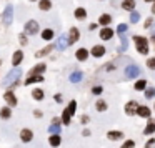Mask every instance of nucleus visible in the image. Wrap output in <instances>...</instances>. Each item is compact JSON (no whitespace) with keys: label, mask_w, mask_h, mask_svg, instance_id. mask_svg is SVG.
Masks as SVG:
<instances>
[{"label":"nucleus","mask_w":155,"mask_h":148,"mask_svg":"<svg viewBox=\"0 0 155 148\" xmlns=\"http://www.w3.org/2000/svg\"><path fill=\"white\" fill-rule=\"evenodd\" d=\"M20 75H22V70H20V68H14V70H12V72H8V73H7V77L4 78V85H2V87L10 88L14 83L20 82Z\"/></svg>","instance_id":"f257e3e1"},{"label":"nucleus","mask_w":155,"mask_h":148,"mask_svg":"<svg viewBox=\"0 0 155 148\" xmlns=\"http://www.w3.org/2000/svg\"><path fill=\"white\" fill-rule=\"evenodd\" d=\"M40 32V25H38L37 20H27L24 25V34L27 35H37Z\"/></svg>","instance_id":"f03ea898"},{"label":"nucleus","mask_w":155,"mask_h":148,"mask_svg":"<svg viewBox=\"0 0 155 148\" xmlns=\"http://www.w3.org/2000/svg\"><path fill=\"white\" fill-rule=\"evenodd\" d=\"M4 100H5V105L10 107V108H15L18 105V98H17V95H15V92H12V90H5Z\"/></svg>","instance_id":"7ed1b4c3"},{"label":"nucleus","mask_w":155,"mask_h":148,"mask_svg":"<svg viewBox=\"0 0 155 148\" xmlns=\"http://www.w3.org/2000/svg\"><path fill=\"white\" fill-rule=\"evenodd\" d=\"M18 138H20L22 143H32L34 141V130L32 128H22L20 131H18Z\"/></svg>","instance_id":"20e7f679"},{"label":"nucleus","mask_w":155,"mask_h":148,"mask_svg":"<svg viewBox=\"0 0 155 148\" xmlns=\"http://www.w3.org/2000/svg\"><path fill=\"white\" fill-rule=\"evenodd\" d=\"M24 58H25L24 52H22V50H15L14 55H12V67L18 68L22 65V62H24Z\"/></svg>","instance_id":"39448f33"},{"label":"nucleus","mask_w":155,"mask_h":148,"mask_svg":"<svg viewBox=\"0 0 155 148\" xmlns=\"http://www.w3.org/2000/svg\"><path fill=\"white\" fill-rule=\"evenodd\" d=\"M45 70H47V65H45L44 62H38V63H35L34 67L27 72V75H44Z\"/></svg>","instance_id":"423d86ee"},{"label":"nucleus","mask_w":155,"mask_h":148,"mask_svg":"<svg viewBox=\"0 0 155 148\" xmlns=\"http://www.w3.org/2000/svg\"><path fill=\"white\" fill-rule=\"evenodd\" d=\"M138 107H140V105H138L135 100H130L127 105H125V108H124V110H125V115H128V117H134V115H137Z\"/></svg>","instance_id":"0eeeda50"},{"label":"nucleus","mask_w":155,"mask_h":148,"mask_svg":"<svg viewBox=\"0 0 155 148\" xmlns=\"http://www.w3.org/2000/svg\"><path fill=\"white\" fill-rule=\"evenodd\" d=\"M2 18H4V24L5 25H10L12 24V18H14V5H7L2 14Z\"/></svg>","instance_id":"6e6552de"},{"label":"nucleus","mask_w":155,"mask_h":148,"mask_svg":"<svg viewBox=\"0 0 155 148\" xmlns=\"http://www.w3.org/2000/svg\"><path fill=\"white\" fill-rule=\"evenodd\" d=\"M138 75H140V68L137 67V65H127V68H125V77L127 78H137Z\"/></svg>","instance_id":"1a4fd4ad"},{"label":"nucleus","mask_w":155,"mask_h":148,"mask_svg":"<svg viewBox=\"0 0 155 148\" xmlns=\"http://www.w3.org/2000/svg\"><path fill=\"white\" fill-rule=\"evenodd\" d=\"M68 45H74L75 42H78V38H80V30H78L77 27H72L70 30H68Z\"/></svg>","instance_id":"9d476101"},{"label":"nucleus","mask_w":155,"mask_h":148,"mask_svg":"<svg viewBox=\"0 0 155 148\" xmlns=\"http://www.w3.org/2000/svg\"><path fill=\"white\" fill-rule=\"evenodd\" d=\"M90 55L94 58H102L105 55V45H94L90 50Z\"/></svg>","instance_id":"9b49d317"},{"label":"nucleus","mask_w":155,"mask_h":148,"mask_svg":"<svg viewBox=\"0 0 155 148\" xmlns=\"http://www.w3.org/2000/svg\"><path fill=\"white\" fill-rule=\"evenodd\" d=\"M45 78H44V75H27L25 77V82H24V85H34V83H42Z\"/></svg>","instance_id":"f8f14e48"},{"label":"nucleus","mask_w":155,"mask_h":148,"mask_svg":"<svg viewBox=\"0 0 155 148\" xmlns=\"http://www.w3.org/2000/svg\"><path fill=\"white\" fill-rule=\"evenodd\" d=\"M107 138L110 141H118V140H122V138H125V135H124V131H120V130H108Z\"/></svg>","instance_id":"ddd939ff"},{"label":"nucleus","mask_w":155,"mask_h":148,"mask_svg":"<svg viewBox=\"0 0 155 148\" xmlns=\"http://www.w3.org/2000/svg\"><path fill=\"white\" fill-rule=\"evenodd\" d=\"M12 115H14V108L7 107V105L0 108V120L7 121V120H10V118H12Z\"/></svg>","instance_id":"4468645a"},{"label":"nucleus","mask_w":155,"mask_h":148,"mask_svg":"<svg viewBox=\"0 0 155 148\" xmlns=\"http://www.w3.org/2000/svg\"><path fill=\"white\" fill-rule=\"evenodd\" d=\"M88 57H90V52H88L85 47H80L77 52H75V58H77L78 62H85Z\"/></svg>","instance_id":"2eb2a0df"},{"label":"nucleus","mask_w":155,"mask_h":148,"mask_svg":"<svg viewBox=\"0 0 155 148\" xmlns=\"http://www.w3.org/2000/svg\"><path fill=\"white\" fill-rule=\"evenodd\" d=\"M153 133H155V120L150 117V118L147 120V125H145V128H143V135L150 137V135H153Z\"/></svg>","instance_id":"dca6fc26"},{"label":"nucleus","mask_w":155,"mask_h":148,"mask_svg":"<svg viewBox=\"0 0 155 148\" xmlns=\"http://www.w3.org/2000/svg\"><path fill=\"white\" fill-rule=\"evenodd\" d=\"M55 48V45H45L44 48H40V50H37L35 52V58H44V57H47L48 53H50L52 50Z\"/></svg>","instance_id":"f3484780"},{"label":"nucleus","mask_w":155,"mask_h":148,"mask_svg":"<svg viewBox=\"0 0 155 148\" xmlns=\"http://www.w3.org/2000/svg\"><path fill=\"white\" fill-rule=\"evenodd\" d=\"M67 47H68V37L67 35H60L58 40H57V43H55V48L62 52V50H65Z\"/></svg>","instance_id":"a211bd4d"},{"label":"nucleus","mask_w":155,"mask_h":148,"mask_svg":"<svg viewBox=\"0 0 155 148\" xmlns=\"http://www.w3.org/2000/svg\"><path fill=\"white\" fill-rule=\"evenodd\" d=\"M137 115L140 118H147V120H148V118L152 117V110L147 107V105H140V107H138V110H137Z\"/></svg>","instance_id":"6ab92c4d"},{"label":"nucleus","mask_w":155,"mask_h":148,"mask_svg":"<svg viewBox=\"0 0 155 148\" xmlns=\"http://www.w3.org/2000/svg\"><path fill=\"white\" fill-rule=\"evenodd\" d=\"M48 145L52 148H58L62 145V135H48Z\"/></svg>","instance_id":"aec40b11"},{"label":"nucleus","mask_w":155,"mask_h":148,"mask_svg":"<svg viewBox=\"0 0 155 148\" xmlns=\"http://www.w3.org/2000/svg\"><path fill=\"white\" fill-rule=\"evenodd\" d=\"M40 37H42V40H45V42L54 40V37H55L54 28H44V30L40 32Z\"/></svg>","instance_id":"412c9836"},{"label":"nucleus","mask_w":155,"mask_h":148,"mask_svg":"<svg viewBox=\"0 0 155 148\" xmlns=\"http://www.w3.org/2000/svg\"><path fill=\"white\" fill-rule=\"evenodd\" d=\"M98 35H100L102 40H110V38H114V30H112L110 27H104L98 32Z\"/></svg>","instance_id":"4be33fe9"},{"label":"nucleus","mask_w":155,"mask_h":148,"mask_svg":"<svg viewBox=\"0 0 155 148\" xmlns=\"http://www.w3.org/2000/svg\"><path fill=\"white\" fill-rule=\"evenodd\" d=\"M30 95H32V98H34L35 101H42V100H44V98H45V92L42 90L40 87L34 88V90H32V93H30Z\"/></svg>","instance_id":"5701e85b"},{"label":"nucleus","mask_w":155,"mask_h":148,"mask_svg":"<svg viewBox=\"0 0 155 148\" xmlns=\"http://www.w3.org/2000/svg\"><path fill=\"white\" fill-rule=\"evenodd\" d=\"M107 108H108V105H107V101H105L104 98H98V100L95 101V110H97L98 113H104V111H107Z\"/></svg>","instance_id":"b1692460"},{"label":"nucleus","mask_w":155,"mask_h":148,"mask_svg":"<svg viewBox=\"0 0 155 148\" xmlns=\"http://www.w3.org/2000/svg\"><path fill=\"white\" fill-rule=\"evenodd\" d=\"M74 17L77 18V20H85V18H87V10H85L84 7H78V8H75V12H74Z\"/></svg>","instance_id":"393cba45"},{"label":"nucleus","mask_w":155,"mask_h":148,"mask_svg":"<svg viewBox=\"0 0 155 148\" xmlns=\"http://www.w3.org/2000/svg\"><path fill=\"white\" fill-rule=\"evenodd\" d=\"M52 8V0H38V10L48 12Z\"/></svg>","instance_id":"a878e982"},{"label":"nucleus","mask_w":155,"mask_h":148,"mask_svg":"<svg viewBox=\"0 0 155 148\" xmlns=\"http://www.w3.org/2000/svg\"><path fill=\"white\" fill-rule=\"evenodd\" d=\"M98 24L102 25V27H108V25L112 24V15L108 14H102L100 18H98Z\"/></svg>","instance_id":"bb28decb"},{"label":"nucleus","mask_w":155,"mask_h":148,"mask_svg":"<svg viewBox=\"0 0 155 148\" xmlns=\"http://www.w3.org/2000/svg\"><path fill=\"white\" fill-rule=\"evenodd\" d=\"M60 118H62V125H65V127H68V125L72 123V115L68 113V111L65 110V108H64V111H62Z\"/></svg>","instance_id":"cd10ccee"},{"label":"nucleus","mask_w":155,"mask_h":148,"mask_svg":"<svg viewBox=\"0 0 155 148\" xmlns=\"http://www.w3.org/2000/svg\"><path fill=\"white\" fill-rule=\"evenodd\" d=\"M82 78H84V73L77 70V72H72V73H70V77H68V80H70L72 83H78V82H80Z\"/></svg>","instance_id":"c85d7f7f"},{"label":"nucleus","mask_w":155,"mask_h":148,"mask_svg":"<svg viewBox=\"0 0 155 148\" xmlns=\"http://www.w3.org/2000/svg\"><path fill=\"white\" fill-rule=\"evenodd\" d=\"M65 110H67L68 113L72 115V117H75V113H77V101H75V100H70V101H68V105L65 107Z\"/></svg>","instance_id":"c756f323"},{"label":"nucleus","mask_w":155,"mask_h":148,"mask_svg":"<svg viewBox=\"0 0 155 148\" xmlns=\"http://www.w3.org/2000/svg\"><path fill=\"white\" fill-rule=\"evenodd\" d=\"M134 42L137 43V47H147V43H148V40L145 37H142V35H135Z\"/></svg>","instance_id":"7c9ffc66"},{"label":"nucleus","mask_w":155,"mask_h":148,"mask_svg":"<svg viewBox=\"0 0 155 148\" xmlns=\"http://www.w3.org/2000/svg\"><path fill=\"white\" fill-rule=\"evenodd\" d=\"M48 135H62V125H48Z\"/></svg>","instance_id":"2f4dec72"},{"label":"nucleus","mask_w":155,"mask_h":148,"mask_svg":"<svg viewBox=\"0 0 155 148\" xmlns=\"http://www.w3.org/2000/svg\"><path fill=\"white\" fill-rule=\"evenodd\" d=\"M134 88H135L137 92L147 90V80H137V82H135V85H134Z\"/></svg>","instance_id":"473e14b6"},{"label":"nucleus","mask_w":155,"mask_h":148,"mask_svg":"<svg viewBox=\"0 0 155 148\" xmlns=\"http://www.w3.org/2000/svg\"><path fill=\"white\" fill-rule=\"evenodd\" d=\"M127 32H128V25L127 24H118V27H117V35L118 37L127 35Z\"/></svg>","instance_id":"72a5a7b5"},{"label":"nucleus","mask_w":155,"mask_h":148,"mask_svg":"<svg viewBox=\"0 0 155 148\" xmlns=\"http://www.w3.org/2000/svg\"><path fill=\"white\" fill-rule=\"evenodd\" d=\"M122 7H124L125 10L134 12V8H135V0H124V2H122Z\"/></svg>","instance_id":"f704fd0d"},{"label":"nucleus","mask_w":155,"mask_h":148,"mask_svg":"<svg viewBox=\"0 0 155 148\" xmlns=\"http://www.w3.org/2000/svg\"><path fill=\"white\" fill-rule=\"evenodd\" d=\"M18 43H20V47H27L28 45V35L27 34H18Z\"/></svg>","instance_id":"c9c22d12"},{"label":"nucleus","mask_w":155,"mask_h":148,"mask_svg":"<svg viewBox=\"0 0 155 148\" xmlns=\"http://www.w3.org/2000/svg\"><path fill=\"white\" fill-rule=\"evenodd\" d=\"M153 97H155V88L147 87V90H145V98H147V100H153Z\"/></svg>","instance_id":"e433bc0d"},{"label":"nucleus","mask_w":155,"mask_h":148,"mask_svg":"<svg viewBox=\"0 0 155 148\" xmlns=\"http://www.w3.org/2000/svg\"><path fill=\"white\" fill-rule=\"evenodd\" d=\"M120 148H135V141L132 140V138H128V140H125L124 143H122Z\"/></svg>","instance_id":"4c0bfd02"},{"label":"nucleus","mask_w":155,"mask_h":148,"mask_svg":"<svg viewBox=\"0 0 155 148\" xmlns=\"http://www.w3.org/2000/svg\"><path fill=\"white\" fill-rule=\"evenodd\" d=\"M140 20V14H138V12H132V15H130V22L132 24H137V22Z\"/></svg>","instance_id":"58836bf2"},{"label":"nucleus","mask_w":155,"mask_h":148,"mask_svg":"<svg viewBox=\"0 0 155 148\" xmlns=\"http://www.w3.org/2000/svg\"><path fill=\"white\" fill-rule=\"evenodd\" d=\"M102 92H104V87H100V85L92 87V93H94V95H102Z\"/></svg>","instance_id":"ea45409f"},{"label":"nucleus","mask_w":155,"mask_h":148,"mask_svg":"<svg viewBox=\"0 0 155 148\" xmlns=\"http://www.w3.org/2000/svg\"><path fill=\"white\" fill-rule=\"evenodd\" d=\"M88 121H90V117H88V115H82L80 117V125H88Z\"/></svg>","instance_id":"a19ab883"},{"label":"nucleus","mask_w":155,"mask_h":148,"mask_svg":"<svg viewBox=\"0 0 155 148\" xmlns=\"http://www.w3.org/2000/svg\"><path fill=\"white\" fill-rule=\"evenodd\" d=\"M54 100H55V103H62V101H64V95H62V93H55L54 95Z\"/></svg>","instance_id":"79ce46f5"},{"label":"nucleus","mask_w":155,"mask_h":148,"mask_svg":"<svg viewBox=\"0 0 155 148\" xmlns=\"http://www.w3.org/2000/svg\"><path fill=\"white\" fill-rule=\"evenodd\" d=\"M147 67L150 68V70H155V58H148V60H147Z\"/></svg>","instance_id":"37998d69"},{"label":"nucleus","mask_w":155,"mask_h":148,"mask_svg":"<svg viewBox=\"0 0 155 148\" xmlns=\"http://www.w3.org/2000/svg\"><path fill=\"white\" fill-rule=\"evenodd\" d=\"M50 125H62V118L60 117H54L50 120Z\"/></svg>","instance_id":"c03bdc74"},{"label":"nucleus","mask_w":155,"mask_h":148,"mask_svg":"<svg viewBox=\"0 0 155 148\" xmlns=\"http://www.w3.org/2000/svg\"><path fill=\"white\" fill-rule=\"evenodd\" d=\"M137 52L142 55H147L148 53V47H137Z\"/></svg>","instance_id":"a18cd8bd"},{"label":"nucleus","mask_w":155,"mask_h":148,"mask_svg":"<svg viewBox=\"0 0 155 148\" xmlns=\"http://www.w3.org/2000/svg\"><path fill=\"white\" fill-rule=\"evenodd\" d=\"M82 137H85V138L92 137V131L88 130V128H84V130H82Z\"/></svg>","instance_id":"49530a36"},{"label":"nucleus","mask_w":155,"mask_h":148,"mask_svg":"<svg viewBox=\"0 0 155 148\" xmlns=\"http://www.w3.org/2000/svg\"><path fill=\"white\" fill-rule=\"evenodd\" d=\"M34 117L35 118H42V117H44V111H42V110H34Z\"/></svg>","instance_id":"de8ad7c7"},{"label":"nucleus","mask_w":155,"mask_h":148,"mask_svg":"<svg viewBox=\"0 0 155 148\" xmlns=\"http://www.w3.org/2000/svg\"><path fill=\"white\" fill-rule=\"evenodd\" d=\"M152 24H153V18H147V20H145V28H150L152 27Z\"/></svg>","instance_id":"09e8293b"},{"label":"nucleus","mask_w":155,"mask_h":148,"mask_svg":"<svg viewBox=\"0 0 155 148\" xmlns=\"http://www.w3.org/2000/svg\"><path fill=\"white\" fill-rule=\"evenodd\" d=\"M153 145H155V138H150V140L145 143V148H150V146H153Z\"/></svg>","instance_id":"8fccbe9b"},{"label":"nucleus","mask_w":155,"mask_h":148,"mask_svg":"<svg viewBox=\"0 0 155 148\" xmlns=\"http://www.w3.org/2000/svg\"><path fill=\"white\" fill-rule=\"evenodd\" d=\"M88 28H90V30H95V28H97V24H90V27H88Z\"/></svg>","instance_id":"3c124183"},{"label":"nucleus","mask_w":155,"mask_h":148,"mask_svg":"<svg viewBox=\"0 0 155 148\" xmlns=\"http://www.w3.org/2000/svg\"><path fill=\"white\" fill-rule=\"evenodd\" d=\"M152 35H155V25H153V30H152Z\"/></svg>","instance_id":"603ef678"},{"label":"nucleus","mask_w":155,"mask_h":148,"mask_svg":"<svg viewBox=\"0 0 155 148\" xmlns=\"http://www.w3.org/2000/svg\"><path fill=\"white\" fill-rule=\"evenodd\" d=\"M2 63H4V60H2V58H0V67H2Z\"/></svg>","instance_id":"864d4df0"},{"label":"nucleus","mask_w":155,"mask_h":148,"mask_svg":"<svg viewBox=\"0 0 155 148\" xmlns=\"http://www.w3.org/2000/svg\"><path fill=\"white\" fill-rule=\"evenodd\" d=\"M145 2H155V0H145Z\"/></svg>","instance_id":"5fc2aeb1"},{"label":"nucleus","mask_w":155,"mask_h":148,"mask_svg":"<svg viewBox=\"0 0 155 148\" xmlns=\"http://www.w3.org/2000/svg\"><path fill=\"white\" fill-rule=\"evenodd\" d=\"M28 2H38V0H28Z\"/></svg>","instance_id":"6e6d98bb"}]
</instances>
